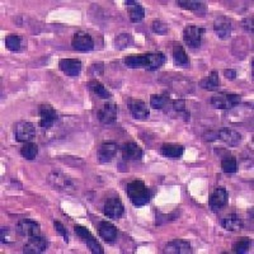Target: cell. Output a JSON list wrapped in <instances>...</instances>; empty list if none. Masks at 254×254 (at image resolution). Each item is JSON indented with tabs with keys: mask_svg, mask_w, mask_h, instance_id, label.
I'll list each match as a JSON object with an SVG mask.
<instances>
[{
	"mask_svg": "<svg viewBox=\"0 0 254 254\" xmlns=\"http://www.w3.org/2000/svg\"><path fill=\"white\" fill-rule=\"evenodd\" d=\"M173 61H174V64H176V66L182 67V69H187V67L190 66V58H188L185 47H183L181 44H174Z\"/></svg>",
	"mask_w": 254,
	"mask_h": 254,
	"instance_id": "22",
	"label": "cell"
},
{
	"mask_svg": "<svg viewBox=\"0 0 254 254\" xmlns=\"http://www.w3.org/2000/svg\"><path fill=\"white\" fill-rule=\"evenodd\" d=\"M36 135L35 125L28 121H19L14 126V137L19 142H31Z\"/></svg>",
	"mask_w": 254,
	"mask_h": 254,
	"instance_id": "8",
	"label": "cell"
},
{
	"mask_svg": "<svg viewBox=\"0 0 254 254\" xmlns=\"http://www.w3.org/2000/svg\"><path fill=\"white\" fill-rule=\"evenodd\" d=\"M81 63L78 59H61L60 63H59V67H60L61 71L67 76H71V78H75L80 74L81 71Z\"/></svg>",
	"mask_w": 254,
	"mask_h": 254,
	"instance_id": "16",
	"label": "cell"
},
{
	"mask_svg": "<svg viewBox=\"0 0 254 254\" xmlns=\"http://www.w3.org/2000/svg\"><path fill=\"white\" fill-rule=\"evenodd\" d=\"M47 248H49V240L45 237L36 235V237L28 238V242L23 247V253L40 254L46 252Z\"/></svg>",
	"mask_w": 254,
	"mask_h": 254,
	"instance_id": "13",
	"label": "cell"
},
{
	"mask_svg": "<svg viewBox=\"0 0 254 254\" xmlns=\"http://www.w3.org/2000/svg\"><path fill=\"white\" fill-rule=\"evenodd\" d=\"M199 85H201L203 89L211 90V92L219 90L220 85H221V83H220V78H219V72L214 70V71L211 72L210 75L207 76V78H205L202 81H201Z\"/></svg>",
	"mask_w": 254,
	"mask_h": 254,
	"instance_id": "30",
	"label": "cell"
},
{
	"mask_svg": "<svg viewBox=\"0 0 254 254\" xmlns=\"http://www.w3.org/2000/svg\"><path fill=\"white\" fill-rule=\"evenodd\" d=\"M228 203V190L224 187H219L212 192L210 199H208V205L210 208L214 212H219L224 206Z\"/></svg>",
	"mask_w": 254,
	"mask_h": 254,
	"instance_id": "15",
	"label": "cell"
},
{
	"mask_svg": "<svg viewBox=\"0 0 254 254\" xmlns=\"http://www.w3.org/2000/svg\"><path fill=\"white\" fill-rule=\"evenodd\" d=\"M125 5H126V9L130 13L131 22L139 23L145 18V9L140 3L133 1V0H127V1H125Z\"/></svg>",
	"mask_w": 254,
	"mask_h": 254,
	"instance_id": "20",
	"label": "cell"
},
{
	"mask_svg": "<svg viewBox=\"0 0 254 254\" xmlns=\"http://www.w3.org/2000/svg\"><path fill=\"white\" fill-rule=\"evenodd\" d=\"M20 155L27 160H33L38 155V146L35 142H24L20 149Z\"/></svg>",
	"mask_w": 254,
	"mask_h": 254,
	"instance_id": "33",
	"label": "cell"
},
{
	"mask_svg": "<svg viewBox=\"0 0 254 254\" xmlns=\"http://www.w3.org/2000/svg\"><path fill=\"white\" fill-rule=\"evenodd\" d=\"M207 141H215V140H221L229 146H237L242 141V136L239 132L231 128H221L219 131H208L203 135Z\"/></svg>",
	"mask_w": 254,
	"mask_h": 254,
	"instance_id": "3",
	"label": "cell"
},
{
	"mask_svg": "<svg viewBox=\"0 0 254 254\" xmlns=\"http://www.w3.org/2000/svg\"><path fill=\"white\" fill-rule=\"evenodd\" d=\"M172 108L178 113L179 116H182L185 121H190V112L186 108V102L182 99H177V101L172 102Z\"/></svg>",
	"mask_w": 254,
	"mask_h": 254,
	"instance_id": "36",
	"label": "cell"
},
{
	"mask_svg": "<svg viewBox=\"0 0 254 254\" xmlns=\"http://www.w3.org/2000/svg\"><path fill=\"white\" fill-rule=\"evenodd\" d=\"M151 28H153V32H155L158 35H165L168 32V26L163 23L162 20H154L153 24H151Z\"/></svg>",
	"mask_w": 254,
	"mask_h": 254,
	"instance_id": "37",
	"label": "cell"
},
{
	"mask_svg": "<svg viewBox=\"0 0 254 254\" xmlns=\"http://www.w3.org/2000/svg\"><path fill=\"white\" fill-rule=\"evenodd\" d=\"M242 26L247 32H251V33H253V18L252 17L244 18V19L242 20Z\"/></svg>",
	"mask_w": 254,
	"mask_h": 254,
	"instance_id": "39",
	"label": "cell"
},
{
	"mask_svg": "<svg viewBox=\"0 0 254 254\" xmlns=\"http://www.w3.org/2000/svg\"><path fill=\"white\" fill-rule=\"evenodd\" d=\"M99 235L107 243H112L117 239V229L110 221H101L98 226Z\"/></svg>",
	"mask_w": 254,
	"mask_h": 254,
	"instance_id": "24",
	"label": "cell"
},
{
	"mask_svg": "<svg viewBox=\"0 0 254 254\" xmlns=\"http://www.w3.org/2000/svg\"><path fill=\"white\" fill-rule=\"evenodd\" d=\"M177 5L181 6L183 9H187L190 12L198 13V14H205L206 13V6L205 4L201 1H193V0H178Z\"/></svg>",
	"mask_w": 254,
	"mask_h": 254,
	"instance_id": "29",
	"label": "cell"
},
{
	"mask_svg": "<svg viewBox=\"0 0 254 254\" xmlns=\"http://www.w3.org/2000/svg\"><path fill=\"white\" fill-rule=\"evenodd\" d=\"M205 28L194 24H190L183 29V40H185L186 45L190 49H198L201 46V41H202V36L205 33Z\"/></svg>",
	"mask_w": 254,
	"mask_h": 254,
	"instance_id": "5",
	"label": "cell"
},
{
	"mask_svg": "<svg viewBox=\"0 0 254 254\" xmlns=\"http://www.w3.org/2000/svg\"><path fill=\"white\" fill-rule=\"evenodd\" d=\"M172 99L169 94L163 93V94H153L150 97V107L154 110H164L167 107L172 106Z\"/></svg>",
	"mask_w": 254,
	"mask_h": 254,
	"instance_id": "26",
	"label": "cell"
},
{
	"mask_svg": "<svg viewBox=\"0 0 254 254\" xmlns=\"http://www.w3.org/2000/svg\"><path fill=\"white\" fill-rule=\"evenodd\" d=\"M126 193L136 207L147 205L150 202V190L142 181H132L126 186Z\"/></svg>",
	"mask_w": 254,
	"mask_h": 254,
	"instance_id": "2",
	"label": "cell"
},
{
	"mask_svg": "<svg viewBox=\"0 0 254 254\" xmlns=\"http://www.w3.org/2000/svg\"><path fill=\"white\" fill-rule=\"evenodd\" d=\"M103 212L108 219H112V220L121 219V216L125 212V206L124 203H122L121 199H120V197L119 196L110 197V198L106 199L104 207H103Z\"/></svg>",
	"mask_w": 254,
	"mask_h": 254,
	"instance_id": "7",
	"label": "cell"
},
{
	"mask_svg": "<svg viewBox=\"0 0 254 254\" xmlns=\"http://www.w3.org/2000/svg\"><path fill=\"white\" fill-rule=\"evenodd\" d=\"M71 45L74 50L79 52H90L94 49V41H93L92 36L83 31L76 32L74 35Z\"/></svg>",
	"mask_w": 254,
	"mask_h": 254,
	"instance_id": "10",
	"label": "cell"
},
{
	"mask_svg": "<svg viewBox=\"0 0 254 254\" xmlns=\"http://www.w3.org/2000/svg\"><path fill=\"white\" fill-rule=\"evenodd\" d=\"M24 38L19 35H9L5 38V46L9 51L12 52H20L23 51L24 46Z\"/></svg>",
	"mask_w": 254,
	"mask_h": 254,
	"instance_id": "28",
	"label": "cell"
},
{
	"mask_svg": "<svg viewBox=\"0 0 254 254\" xmlns=\"http://www.w3.org/2000/svg\"><path fill=\"white\" fill-rule=\"evenodd\" d=\"M116 47L120 50L127 49V47H131L133 45V38L130 33H121L116 37Z\"/></svg>",
	"mask_w": 254,
	"mask_h": 254,
	"instance_id": "34",
	"label": "cell"
},
{
	"mask_svg": "<svg viewBox=\"0 0 254 254\" xmlns=\"http://www.w3.org/2000/svg\"><path fill=\"white\" fill-rule=\"evenodd\" d=\"M130 107L131 115L133 116V119L140 120V121H146L150 116V111H149V107L146 106L144 101H140V99H133V101L130 102L128 104Z\"/></svg>",
	"mask_w": 254,
	"mask_h": 254,
	"instance_id": "18",
	"label": "cell"
},
{
	"mask_svg": "<svg viewBox=\"0 0 254 254\" xmlns=\"http://www.w3.org/2000/svg\"><path fill=\"white\" fill-rule=\"evenodd\" d=\"M193 251H192L190 243L183 239L172 240L164 248V253L168 254H190Z\"/></svg>",
	"mask_w": 254,
	"mask_h": 254,
	"instance_id": "17",
	"label": "cell"
},
{
	"mask_svg": "<svg viewBox=\"0 0 254 254\" xmlns=\"http://www.w3.org/2000/svg\"><path fill=\"white\" fill-rule=\"evenodd\" d=\"M214 31L221 40H228L231 36V23L225 17L217 18L214 22Z\"/></svg>",
	"mask_w": 254,
	"mask_h": 254,
	"instance_id": "23",
	"label": "cell"
},
{
	"mask_svg": "<svg viewBox=\"0 0 254 254\" xmlns=\"http://www.w3.org/2000/svg\"><path fill=\"white\" fill-rule=\"evenodd\" d=\"M224 74H225V78L229 79V80H234L235 76H237V71L233 69L225 70V71H224Z\"/></svg>",
	"mask_w": 254,
	"mask_h": 254,
	"instance_id": "41",
	"label": "cell"
},
{
	"mask_svg": "<svg viewBox=\"0 0 254 254\" xmlns=\"http://www.w3.org/2000/svg\"><path fill=\"white\" fill-rule=\"evenodd\" d=\"M221 226L228 231H239L243 228V221L237 214H230L222 219Z\"/></svg>",
	"mask_w": 254,
	"mask_h": 254,
	"instance_id": "27",
	"label": "cell"
},
{
	"mask_svg": "<svg viewBox=\"0 0 254 254\" xmlns=\"http://www.w3.org/2000/svg\"><path fill=\"white\" fill-rule=\"evenodd\" d=\"M252 247V239L251 238H240L237 243H235L234 246H233V251L234 253H247V252L251 249Z\"/></svg>",
	"mask_w": 254,
	"mask_h": 254,
	"instance_id": "35",
	"label": "cell"
},
{
	"mask_svg": "<svg viewBox=\"0 0 254 254\" xmlns=\"http://www.w3.org/2000/svg\"><path fill=\"white\" fill-rule=\"evenodd\" d=\"M240 102H242V97L233 93H219L210 99L211 106L216 110H231Z\"/></svg>",
	"mask_w": 254,
	"mask_h": 254,
	"instance_id": "4",
	"label": "cell"
},
{
	"mask_svg": "<svg viewBox=\"0 0 254 254\" xmlns=\"http://www.w3.org/2000/svg\"><path fill=\"white\" fill-rule=\"evenodd\" d=\"M117 116H119V107L117 104L111 103V102L103 104L98 111V120L103 125L113 124L117 120Z\"/></svg>",
	"mask_w": 254,
	"mask_h": 254,
	"instance_id": "14",
	"label": "cell"
},
{
	"mask_svg": "<svg viewBox=\"0 0 254 254\" xmlns=\"http://www.w3.org/2000/svg\"><path fill=\"white\" fill-rule=\"evenodd\" d=\"M165 63V55L162 52H149L140 55H130L125 59V65L130 69L158 70Z\"/></svg>",
	"mask_w": 254,
	"mask_h": 254,
	"instance_id": "1",
	"label": "cell"
},
{
	"mask_svg": "<svg viewBox=\"0 0 254 254\" xmlns=\"http://www.w3.org/2000/svg\"><path fill=\"white\" fill-rule=\"evenodd\" d=\"M54 228H55V230L64 238L65 243H69V234H67V230L60 221H54Z\"/></svg>",
	"mask_w": 254,
	"mask_h": 254,
	"instance_id": "38",
	"label": "cell"
},
{
	"mask_svg": "<svg viewBox=\"0 0 254 254\" xmlns=\"http://www.w3.org/2000/svg\"><path fill=\"white\" fill-rule=\"evenodd\" d=\"M38 113H40V127L44 131L50 130L59 119L58 112L50 104H41Z\"/></svg>",
	"mask_w": 254,
	"mask_h": 254,
	"instance_id": "6",
	"label": "cell"
},
{
	"mask_svg": "<svg viewBox=\"0 0 254 254\" xmlns=\"http://www.w3.org/2000/svg\"><path fill=\"white\" fill-rule=\"evenodd\" d=\"M9 228H5V226H3L1 228V243L3 244H6V243L10 242V239H12V237H10V234H9Z\"/></svg>",
	"mask_w": 254,
	"mask_h": 254,
	"instance_id": "40",
	"label": "cell"
},
{
	"mask_svg": "<svg viewBox=\"0 0 254 254\" xmlns=\"http://www.w3.org/2000/svg\"><path fill=\"white\" fill-rule=\"evenodd\" d=\"M117 144L115 141H106L98 149V160L101 163H110L117 153Z\"/></svg>",
	"mask_w": 254,
	"mask_h": 254,
	"instance_id": "19",
	"label": "cell"
},
{
	"mask_svg": "<svg viewBox=\"0 0 254 254\" xmlns=\"http://www.w3.org/2000/svg\"><path fill=\"white\" fill-rule=\"evenodd\" d=\"M74 230H75L76 235L87 244V247L93 252V253L103 254V248H102V246L99 244L98 240L93 237V234L87 228H84V226L81 225H75L74 226Z\"/></svg>",
	"mask_w": 254,
	"mask_h": 254,
	"instance_id": "9",
	"label": "cell"
},
{
	"mask_svg": "<svg viewBox=\"0 0 254 254\" xmlns=\"http://www.w3.org/2000/svg\"><path fill=\"white\" fill-rule=\"evenodd\" d=\"M88 87H89V89L92 90L93 93H94L98 98L101 99H110L111 97H112V94H111L110 92L107 90V88L104 87L103 84L101 83V81L98 80H90L89 84H88Z\"/></svg>",
	"mask_w": 254,
	"mask_h": 254,
	"instance_id": "31",
	"label": "cell"
},
{
	"mask_svg": "<svg viewBox=\"0 0 254 254\" xmlns=\"http://www.w3.org/2000/svg\"><path fill=\"white\" fill-rule=\"evenodd\" d=\"M160 153L168 159H181L185 153V147L179 144H164L160 147Z\"/></svg>",
	"mask_w": 254,
	"mask_h": 254,
	"instance_id": "25",
	"label": "cell"
},
{
	"mask_svg": "<svg viewBox=\"0 0 254 254\" xmlns=\"http://www.w3.org/2000/svg\"><path fill=\"white\" fill-rule=\"evenodd\" d=\"M221 168H222V172L224 173H228V174H233L238 171V162H237V158L234 155H228L222 156L221 159Z\"/></svg>",
	"mask_w": 254,
	"mask_h": 254,
	"instance_id": "32",
	"label": "cell"
},
{
	"mask_svg": "<svg viewBox=\"0 0 254 254\" xmlns=\"http://www.w3.org/2000/svg\"><path fill=\"white\" fill-rule=\"evenodd\" d=\"M122 156L125 160H140L144 155L142 149L136 144V142H126L124 146L121 147Z\"/></svg>",
	"mask_w": 254,
	"mask_h": 254,
	"instance_id": "21",
	"label": "cell"
},
{
	"mask_svg": "<svg viewBox=\"0 0 254 254\" xmlns=\"http://www.w3.org/2000/svg\"><path fill=\"white\" fill-rule=\"evenodd\" d=\"M15 230L18 231V234L22 237H36V235H41V226L37 221L31 219H22L18 221Z\"/></svg>",
	"mask_w": 254,
	"mask_h": 254,
	"instance_id": "12",
	"label": "cell"
},
{
	"mask_svg": "<svg viewBox=\"0 0 254 254\" xmlns=\"http://www.w3.org/2000/svg\"><path fill=\"white\" fill-rule=\"evenodd\" d=\"M50 182L56 190H63V192H74L76 190L71 179L61 172H52L50 174Z\"/></svg>",
	"mask_w": 254,
	"mask_h": 254,
	"instance_id": "11",
	"label": "cell"
}]
</instances>
